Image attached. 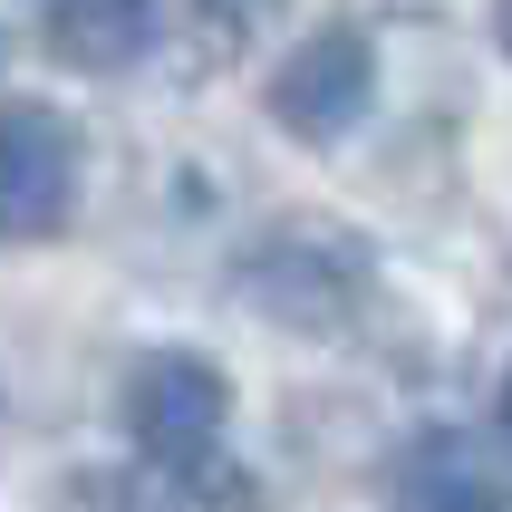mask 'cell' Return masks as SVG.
I'll use <instances>...</instances> for the list:
<instances>
[{
    "label": "cell",
    "mask_w": 512,
    "mask_h": 512,
    "mask_svg": "<svg viewBox=\"0 0 512 512\" xmlns=\"http://www.w3.org/2000/svg\"><path fill=\"white\" fill-rule=\"evenodd\" d=\"M145 39H155V0H49V49L87 78L136 68Z\"/></svg>",
    "instance_id": "obj_6"
},
{
    "label": "cell",
    "mask_w": 512,
    "mask_h": 512,
    "mask_svg": "<svg viewBox=\"0 0 512 512\" xmlns=\"http://www.w3.org/2000/svg\"><path fill=\"white\" fill-rule=\"evenodd\" d=\"M155 512H271V493L242 474V464H174V484H165V503Z\"/></svg>",
    "instance_id": "obj_7"
},
{
    "label": "cell",
    "mask_w": 512,
    "mask_h": 512,
    "mask_svg": "<svg viewBox=\"0 0 512 512\" xmlns=\"http://www.w3.org/2000/svg\"><path fill=\"white\" fill-rule=\"evenodd\" d=\"M406 512H503V464L493 435H426L397 474Z\"/></svg>",
    "instance_id": "obj_5"
},
{
    "label": "cell",
    "mask_w": 512,
    "mask_h": 512,
    "mask_svg": "<svg viewBox=\"0 0 512 512\" xmlns=\"http://www.w3.org/2000/svg\"><path fill=\"white\" fill-rule=\"evenodd\" d=\"M377 97V49L358 39V29H319V39H300L290 49V68L271 78V116H281L290 136L310 145H339L358 116H368Z\"/></svg>",
    "instance_id": "obj_3"
},
{
    "label": "cell",
    "mask_w": 512,
    "mask_h": 512,
    "mask_svg": "<svg viewBox=\"0 0 512 512\" xmlns=\"http://www.w3.org/2000/svg\"><path fill=\"white\" fill-rule=\"evenodd\" d=\"M232 416V377L194 348H155L126 368V435H136L155 464H194L213 455V435Z\"/></svg>",
    "instance_id": "obj_1"
},
{
    "label": "cell",
    "mask_w": 512,
    "mask_h": 512,
    "mask_svg": "<svg viewBox=\"0 0 512 512\" xmlns=\"http://www.w3.org/2000/svg\"><path fill=\"white\" fill-rule=\"evenodd\" d=\"M242 281H252V300L271 319L329 329V319H348V300H358V252L329 242V223H300V232H281V242H261Z\"/></svg>",
    "instance_id": "obj_4"
},
{
    "label": "cell",
    "mask_w": 512,
    "mask_h": 512,
    "mask_svg": "<svg viewBox=\"0 0 512 512\" xmlns=\"http://www.w3.org/2000/svg\"><path fill=\"white\" fill-rule=\"evenodd\" d=\"M78 203V126L39 97L0 107V232H58Z\"/></svg>",
    "instance_id": "obj_2"
},
{
    "label": "cell",
    "mask_w": 512,
    "mask_h": 512,
    "mask_svg": "<svg viewBox=\"0 0 512 512\" xmlns=\"http://www.w3.org/2000/svg\"><path fill=\"white\" fill-rule=\"evenodd\" d=\"M203 10H213V20H223V39H232V29L252 20V10H271V0H203Z\"/></svg>",
    "instance_id": "obj_8"
}]
</instances>
